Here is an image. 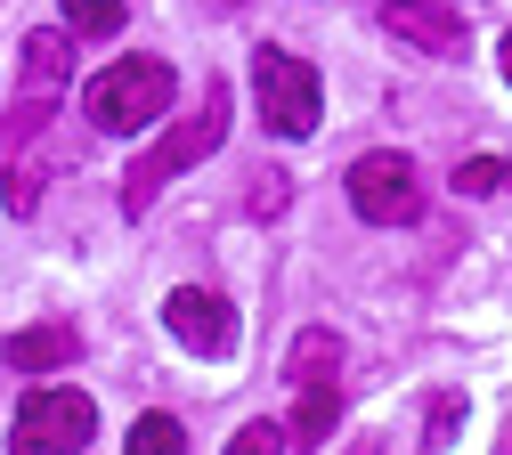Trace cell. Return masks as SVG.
Wrapping results in <instances>:
<instances>
[{"mask_svg":"<svg viewBox=\"0 0 512 455\" xmlns=\"http://www.w3.org/2000/svg\"><path fill=\"white\" fill-rule=\"evenodd\" d=\"M220 139H228V82L212 74V82H204V106L187 114V122H171L163 139H155V147L131 163V179H122V212L139 220V212L155 204V195H163L179 171H196L204 155H220Z\"/></svg>","mask_w":512,"mask_h":455,"instance_id":"obj_1","label":"cell"},{"mask_svg":"<svg viewBox=\"0 0 512 455\" xmlns=\"http://www.w3.org/2000/svg\"><path fill=\"white\" fill-rule=\"evenodd\" d=\"M179 98V74H171V57H114L106 74H90L82 90V114L106 130V139H131V130H155Z\"/></svg>","mask_w":512,"mask_h":455,"instance_id":"obj_2","label":"cell"},{"mask_svg":"<svg viewBox=\"0 0 512 455\" xmlns=\"http://www.w3.org/2000/svg\"><path fill=\"white\" fill-rule=\"evenodd\" d=\"M57 163H66V147H57V98H33L25 90V106L0 122V195H9L17 220L41 204V187H49Z\"/></svg>","mask_w":512,"mask_h":455,"instance_id":"obj_3","label":"cell"},{"mask_svg":"<svg viewBox=\"0 0 512 455\" xmlns=\"http://www.w3.org/2000/svg\"><path fill=\"white\" fill-rule=\"evenodd\" d=\"M293 439L317 447V439H334V415H342V342L326 334V325H309V334L293 342Z\"/></svg>","mask_w":512,"mask_h":455,"instance_id":"obj_4","label":"cell"},{"mask_svg":"<svg viewBox=\"0 0 512 455\" xmlns=\"http://www.w3.org/2000/svg\"><path fill=\"white\" fill-rule=\"evenodd\" d=\"M90 431H98V407L82 399L74 382H33L25 399H17V415H9V447H17V455L90 447Z\"/></svg>","mask_w":512,"mask_h":455,"instance_id":"obj_5","label":"cell"},{"mask_svg":"<svg viewBox=\"0 0 512 455\" xmlns=\"http://www.w3.org/2000/svg\"><path fill=\"white\" fill-rule=\"evenodd\" d=\"M252 98H261V122L277 130V139H309L317 130V65L309 57H293V49H252Z\"/></svg>","mask_w":512,"mask_h":455,"instance_id":"obj_6","label":"cell"},{"mask_svg":"<svg viewBox=\"0 0 512 455\" xmlns=\"http://www.w3.org/2000/svg\"><path fill=\"white\" fill-rule=\"evenodd\" d=\"M342 187H350V212H358V220H374V228H399V220H415V212H423V179H415V163H407L399 147L358 155Z\"/></svg>","mask_w":512,"mask_h":455,"instance_id":"obj_7","label":"cell"},{"mask_svg":"<svg viewBox=\"0 0 512 455\" xmlns=\"http://www.w3.org/2000/svg\"><path fill=\"white\" fill-rule=\"evenodd\" d=\"M163 325H171V342L196 350V358H228L236 350V309L220 293H204V285H179L163 301Z\"/></svg>","mask_w":512,"mask_h":455,"instance_id":"obj_8","label":"cell"},{"mask_svg":"<svg viewBox=\"0 0 512 455\" xmlns=\"http://www.w3.org/2000/svg\"><path fill=\"white\" fill-rule=\"evenodd\" d=\"M382 33L423 49V57H456L464 49V17L447 0H382Z\"/></svg>","mask_w":512,"mask_h":455,"instance_id":"obj_9","label":"cell"},{"mask_svg":"<svg viewBox=\"0 0 512 455\" xmlns=\"http://www.w3.org/2000/svg\"><path fill=\"white\" fill-rule=\"evenodd\" d=\"M74 350H82L74 317H49V325L9 334V366H17V374H57V366H74Z\"/></svg>","mask_w":512,"mask_h":455,"instance_id":"obj_10","label":"cell"},{"mask_svg":"<svg viewBox=\"0 0 512 455\" xmlns=\"http://www.w3.org/2000/svg\"><path fill=\"white\" fill-rule=\"evenodd\" d=\"M74 82V33H25V90L33 98H57V90H66Z\"/></svg>","mask_w":512,"mask_h":455,"instance_id":"obj_11","label":"cell"},{"mask_svg":"<svg viewBox=\"0 0 512 455\" xmlns=\"http://www.w3.org/2000/svg\"><path fill=\"white\" fill-rule=\"evenodd\" d=\"M456 187H464V195H504V187H512V155H472V163H456Z\"/></svg>","mask_w":512,"mask_h":455,"instance_id":"obj_12","label":"cell"},{"mask_svg":"<svg viewBox=\"0 0 512 455\" xmlns=\"http://www.w3.org/2000/svg\"><path fill=\"white\" fill-rule=\"evenodd\" d=\"M131 17V0H66V33H114Z\"/></svg>","mask_w":512,"mask_h":455,"instance_id":"obj_13","label":"cell"},{"mask_svg":"<svg viewBox=\"0 0 512 455\" xmlns=\"http://www.w3.org/2000/svg\"><path fill=\"white\" fill-rule=\"evenodd\" d=\"M131 447L139 455H171V447H187V431H179V415H139L131 423Z\"/></svg>","mask_w":512,"mask_h":455,"instance_id":"obj_14","label":"cell"},{"mask_svg":"<svg viewBox=\"0 0 512 455\" xmlns=\"http://www.w3.org/2000/svg\"><path fill=\"white\" fill-rule=\"evenodd\" d=\"M285 187H293L285 171H261V179H252V195H244V204H252V220H277V212H285Z\"/></svg>","mask_w":512,"mask_h":455,"instance_id":"obj_15","label":"cell"},{"mask_svg":"<svg viewBox=\"0 0 512 455\" xmlns=\"http://www.w3.org/2000/svg\"><path fill=\"white\" fill-rule=\"evenodd\" d=\"M285 439H293L285 423H244V431H236V447H244V455H269V447H285Z\"/></svg>","mask_w":512,"mask_h":455,"instance_id":"obj_16","label":"cell"},{"mask_svg":"<svg viewBox=\"0 0 512 455\" xmlns=\"http://www.w3.org/2000/svg\"><path fill=\"white\" fill-rule=\"evenodd\" d=\"M504 82H512V33H504Z\"/></svg>","mask_w":512,"mask_h":455,"instance_id":"obj_17","label":"cell"}]
</instances>
